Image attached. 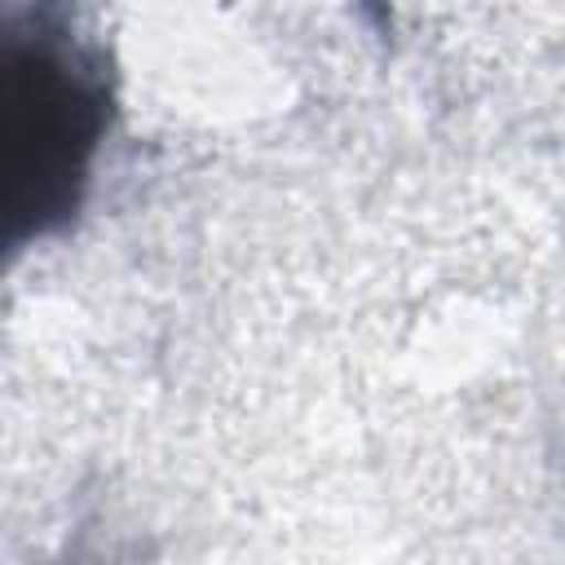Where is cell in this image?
<instances>
[{"label": "cell", "instance_id": "obj_1", "mask_svg": "<svg viewBox=\"0 0 565 565\" xmlns=\"http://www.w3.org/2000/svg\"><path fill=\"white\" fill-rule=\"evenodd\" d=\"M106 115V71L79 40L53 26L0 40V177L13 243L75 216Z\"/></svg>", "mask_w": 565, "mask_h": 565}]
</instances>
